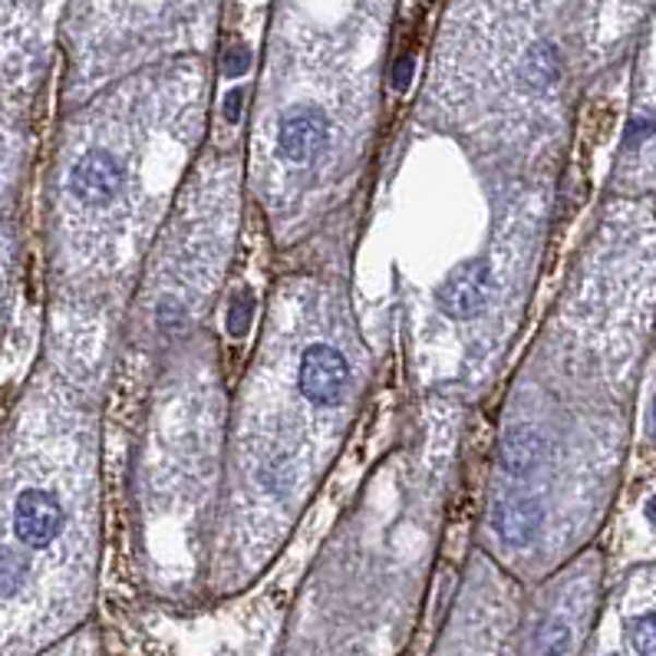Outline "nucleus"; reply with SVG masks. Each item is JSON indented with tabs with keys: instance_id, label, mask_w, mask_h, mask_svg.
Returning a JSON list of instances; mask_svg holds the SVG:
<instances>
[{
	"instance_id": "nucleus-1",
	"label": "nucleus",
	"mask_w": 656,
	"mask_h": 656,
	"mask_svg": "<svg viewBox=\"0 0 656 656\" xmlns=\"http://www.w3.org/2000/svg\"><path fill=\"white\" fill-rule=\"evenodd\" d=\"M367 386L344 294L320 277L277 287L235 406L215 545L228 577L254 574L287 538L337 455Z\"/></svg>"
},
{
	"instance_id": "nucleus-2",
	"label": "nucleus",
	"mask_w": 656,
	"mask_h": 656,
	"mask_svg": "<svg viewBox=\"0 0 656 656\" xmlns=\"http://www.w3.org/2000/svg\"><path fill=\"white\" fill-rule=\"evenodd\" d=\"M380 24L331 37L284 27L251 132L248 179L277 241L331 215L363 172L373 112Z\"/></svg>"
},
{
	"instance_id": "nucleus-3",
	"label": "nucleus",
	"mask_w": 656,
	"mask_h": 656,
	"mask_svg": "<svg viewBox=\"0 0 656 656\" xmlns=\"http://www.w3.org/2000/svg\"><path fill=\"white\" fill-rule=\"evenodd\" d=\"M202 135L205 80L186 63L132 86L67 162L63 192L103 274H129L158 241Z\"/></svg>"
},
{
	"instance_id": "nucleus-4",
	"label": "nucleus",
	"mask_w": 656,
	"mask_h": 656,
	"mask_svg": "<svg viewBox=\"0 0 656 656\" xmlns=\"http://www.w3.org/2000/svg\"><path fill=\"white\" fill-rule=\"evenodd\" d=\"M561 83L541 0H465L436 53L429 116L481 158L532 169L558 129Z\"/></svg>"
},
{
	"instance_id": "nucleus-5",
	"label": "nucleus",
	"mask_w": 656,
	"mask_h": 656,
	"mask_svg": "<svg viewBox=\"0 0 656 656\" xmlns=\"http://www.w3.org/2000/svg\"><path fill=\"white\" fill-rule=\"evenodd\" d=\"M241 172L238 155H205L189 172L155 241V264L145 287L155 337L189 334L218 290L238 235Z\"/></svg>"
},
{
	"instance_id": "nucleus-6",
	"label": "nucleus",
	"mask_w": 656,
	"mask_h": 656,
	"mask_svg": "<svg viewBox=\"0 0 656 656\" xmlns=\"http://www.w3.org/2000/svg\"><path fill=\"white\" fill-rule=\"evenodd\" d=\"M212 370L176 380L155 413V535L199 541L212 518V462L218 465L222 393Z\"/></svg>"
},
{
	"instance_id": "nucleus-7",
	"label": "nucleus",
	"mask_w": 656,
	"mask_h": 656,
	"mask_svg": "<svg viewBox=\"0 0 656 656\" xmlns=\"http://www.w3.org/2000/svg\"><path fill=\"white\" fill-rule=\"evenodd\" d=\"M11 532L17 548H0L14 554L34 577L31 554H53L67 535L83 538V502L70 505L53 481H24L11 502Z\"/></svg>"
},
{
	"instance_id": "nucleus-8",
	"label": "nucleus",
	"mask_w": 656,
	"mask_h": 656,
	"mask_svg": "<svg viewBox=\"0 0 656 656\" xmlns=\"http://www.w3.org/2000/svg\"><path fill=\"white\" fill-rule=\"evenodd\" d=\"M439 300H442V310L452 320H475L485 310V303L491 300V271L485 264H465V267H458L445 281Z\"/></svg>"
},
{
	"instance_id": "nucleus-9",
	"label": "nucleus",
	"mask_w": 656,
	"mask_h": 656,
	"mask_svg": "<svg viewBox=\"0 0 656 656\" xmlns=\"http://www.w3.org/2000/svg\"><path fill=\"white\" fill-rule=\"evenodd\" d=\"M574 646V623L568 613H548L535 630V653L538 656H568Z\"/></svg>"
},
{
	"instance_id": "nucleus-10",
	"label": "nucleus",
	"mask_w": 656,
	"mask_h": 656,
	"mask_svg": "<svg viewBox=\"0 0 656 656\" xmlns=\"http://www.w3.org/2000/svg\"><path fill=\"white\" fill-rule=\"evenodd\" d=\"M627 636L636 656H656V610L627 620Z\"/></svg>"
},
{
	"instance_id": "nucleus-11",
	"label": "nucleus",
	"mask_w": 656,
	"mask_h": 656,
	"mask_svg": "<svg viewBox=\"0 0 656 656\" xmlns=\"http://www.w3.org/2000/svg\"><path fill=\"white\" fill-rule=\"evenodd\" d=\"M646 518H649V525H656V496L646 502Z\"/></svg>"
},
{
	"instance_id": "nucleus-12",
	"label": "nucleus",
	"mask_w": 656,
	"mask_h": 656,
	"mask_svg": "<svg viewBox=\"0 0 656 656\" xmlns=\"http://www.w3.org/2000/svg\"><path fill=\"white\" fill-rule=\"evenodd\" d=\"M653 416H656V406H653Z\"/></svg>"
},
{
	"instance_id": "nucleus-13",
	"label": "nucleus",
	"mask_w": 656,
	"mask_h": 656,
	"mask_svg": "<svg viewBox=\"0 0 656 656\" xmlns=\"http://www.w3.org/2000/svg\"><path fill=\"white\" fill-rule=\"evenodd\" d=\"M610 656H620V653H610Z\"/></svg>"
}]
</instances>
